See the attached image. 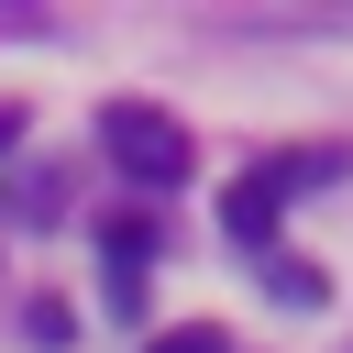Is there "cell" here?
Wrapping results in <instances>:
<instances>
[{
	"mask_svg": "<svg viewBox=\"0 0 353 353\" xmlns=\"http://www.w3.org/2000/svg\"><path fill=\"white\" fill-rule=\"evenodd\" d=\"M11 132H22V110H11V99H0V154H11Z\"/></svg>",
	"mask_w": 353,
	"mask_h": 353,
	"instance_id": "5b68a950",
	"label": "cell"
},
{
	"mask_svg": "<svg viewBox=\"0 0 353 353\" xmlns=\"http://www.w3.org/2000/svg\"><path fill=\"white\" fill-rule=\"evenodd\" d=\"M99 254H110V298L132 309V298H143V265H154V221L110 210V221H99Z\"/></svg>",
	"mask_w": 353,
	"mask_h": 353,
	"instance_id": "7a4b0ae2",
	"label": "cell"
},
{
	"mask_svg": "<svg viewBox=\"0 0 353 353\" xmlns=\"http://www.w3.org/2000/svg\"><path fill=\"white\" fill-rule=\"evenodd\" d=\"M221 221H232L243 243H265V232H276V188H265V176H254V188H232V199H221Z\"/></svg>",
	"mask_w": 353,
	"mask_h": 353,
	"instance_id": "3957f363",
	"label": "cell"
},
{
	"mask_svg": "<svg viewBox=\"0 0 353 353\" xmlns=\"http://www.w3.org/2000/svg\"><path fill=\"white\" fill-rule=\"evenodd\" d=\"M99 143H110L143 188H188V165H199V154H188V132H176L154 99H110V110H99Z\"/></svg>",
	"mask_w": 353,
	"mask_h": 353,
	"instance_id": "6da1fadb",
	"label": "cell"
},
{
	"mask_svg": "<svg viewBox=\"0 0 353 353\" xmlns=\"http://www.w3.org/2000/svg\"><path fill=\"white\" fill-rule=\"evenodd\" d=\"M154 353H232V342H221V331H199V320H188V331H165V342H154Z\"/></svg>",
	"mask_w": 353,
	"mask_h": 353,
	"instance_id": "277c9868",
	"label": "cell"
}]
</instances>
